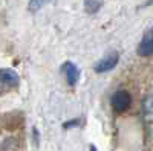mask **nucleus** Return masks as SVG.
<instances>
[{
    "label": "nucleus",
    "instance_id": "obj_9",
    "mask_svg": "<svg viewBox=\"0 0 153 151\" xmlns=\"http://www.w3.org/2000/svg\"><path fill=\"white\" fill-rule=\"evenodd\" d=\"M91 151H97V148H95L94 145H91Z\"/></svg>",
    "mask_w": 153,
    "mask_h": 151
},
{
    "label": "nucleus",
    "instance_id": "obj_5",
    "mask_svg": "<svg viewBox=\"0 0 153 151\" xmlns=\"http://www.w3.org/2000/svg\"><path fill=\"white\" fill-rule=\"evenodd\" d=\"M138 55L139 57H150L153 55V29H150L138 46Z\"/></svg>",
    "mask_w": 153,
    "mask_h": 151
},
{
    "label": "nucleus",
    "instance_id": "obj_8",
    "mask_svg": "<svg viewBox=\"0 0 153 151\" xmlns=\"http://www.w3.org/2000/svg\"><path fill=\"white\" fill-rule=\"evenodd\" d=\"M146 110L150 113V115H153V93L150 95V98L147 99V102H146Z\"/></svg>",
    "mask_w": 153,
    "mask_h": 151
},
{
    "label": "nucleus",
    "instance_id": "obj_1",
    "mask_svg": "<svg viewBox=\"0 0 153 151\" xmlns=\"http://www.w3.org/2000/svg\"><path fill=\"white\" fill-rule=\"evenodd\" d=\"M110 104H112L115 111L123 113V111L130 108V105H132V95L127 90H118V92H115L112 95Z\"/></svg>",
    "mask_w": 153,
    "mask_h": 151
},
{
    "label": "nucleus",
    "instance_id": "obj_2",
    "mask_svg": "<svg viewBox=\"0 0 153 151\" xmlns=\"http://www.w3.org/2000/svg\"><path fill=\"white\" fill-rule=\"evenodd\" d=\"M118 61H120V54L118 52H112L109 55H106L103 60H100L97 64H95V72L97 73H104V72H109L112 70L115 66L118 64Z\"/></svg>",
    "mask_w": 153,
    "mask_h": 151
},
{
    "label": "nucleus",
    "instance_id": "obj_6",
    "mask_svg": "<svg viewBox=\"0 0 153 151\" xmlns=\"http://www.w3.org/2000/svg\"><path fill=\"white\" fill-rule=\"evenodd\" d=\"M101 6H103V2H101V0H84V9L89 12V14L97 12Z\"/></svg>",
    "mask_w": 153,
    "mask_h": 151
},
{
    "label": "nucleus",
    "instance_id": "obj_3",
    "mask_svg": "<svg viewBox=\"0 0 153 151\" xmlns=\"http://www.w3.org/2000/svg\"><path fill=\"white\" fill-rule=\"evenodd\" d=\"M0 82H2V89H16L20 82V78L16 70L12 69H2L0 72Z\"/></svg>",
    "mask_w": 153,
    "mask_h": 151
},
{
    "label": "nucleus",
    "instance_id": "obj_7",
    "mask_svg": "<svg viewBox=\"0 0 153 151\" xmlns=\"http://www.w3.org/2000/svg\"><path fill=\"white\" fill-rule=\"evenodd\" d=\"M52 2V0H29V5H28V9L31 12H37L38 9H42L46 3Z\"/></svg>",
    "mask_w": 153,
    "mask_h": 151
},
{
    "label": "nucleus",
    "instance_id": "obj_4",
    "mask_svg": "<svg viewBox=\"0 0 153 151\" xmlns=\"http://www.w3.org/2000/svg\"><path fill=\"white\" fill-rule=\"evenodd\" d=\"M61 72L65 73V77H66V81L69 85H75L76 82H78L80 80V69L76 67V64H74L72 61H66V63H63V66H61Z\"/></svg>",
    "mask_w": 153,
    "mask_h": 151
}]
</instances>
